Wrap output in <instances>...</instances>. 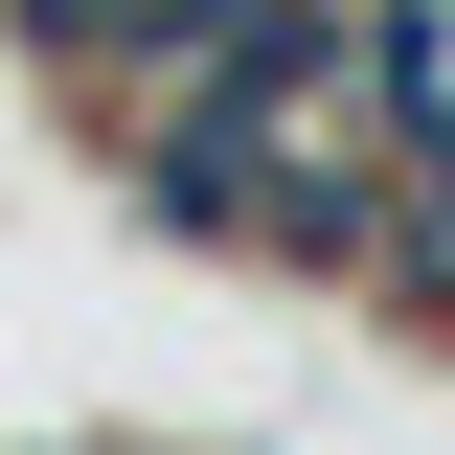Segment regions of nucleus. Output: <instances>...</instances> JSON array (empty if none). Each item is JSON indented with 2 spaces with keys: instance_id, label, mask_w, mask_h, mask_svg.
I'll return each instance as SVG.
<instances>
[{
  "instance_id": "nucleus-1",
  "label": "nucleus",
  "mask_w": 455,
  "mask_h": 455,
  "mask_svg": "<svg viewBox=\"0 0 455 455\" xmlns=\"http://www.w3.org/2000/svg\"><path fill=\"white\" fill-rule=\"evenodd\" d=\"M364 92H387V160H455V0H364Z\"/></svg>"
}]
</instances>
